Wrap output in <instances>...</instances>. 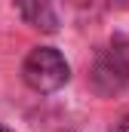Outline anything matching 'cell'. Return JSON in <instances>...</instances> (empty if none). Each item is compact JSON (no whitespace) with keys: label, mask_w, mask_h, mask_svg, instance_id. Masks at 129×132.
Wrapping results in <instances>:
<instances>
[{"label":"cell","mask_w":129,"mask_h":132,"mask_svg":"<svg viewBox=\"0 0 129 132\" xmlns=\"http://www.w3.org/2000/svg\"><path fill=\"white\" fill-rule=\"evenodd\" d=\"M89 83L98 95H117L129 86V40H114L92 62Z\"/></svg>","instance_id":"1"},{"label":"cell","mask_w":129,"mask_h":132,"mask_svg":"<svg viewBox=\"0 0 129 132\" xmlns=\"http://www.w3.org/2000/svg\"><path fill=\"white\" fill-rule=\"evenodd\" d=\"M22 77L34 92H55L62 89L71 77V68L64 62V55L52 46H37L28 52L25 65H22Z\"/></svg>","instance_id":"2"},{"label":"cell","mask_w":129,"mask_h":132,"mask_svg":"<svg viewBox=\"0 0 129 132\" xmlns=\"http://www.w3.org/2000/svg\"><path fill=\"white\" fill-rule=\"evenodd\" d=\"M15 6H19V15L37 28V31H59V12H55V3L52 0H15Z\"/></svg>","instance_id":"3"},{"label":"cell","mask_w":129,"mask_h":132,"mask_svg":"<svg viewBox=\"0 0 129 132\" xmlns=\"http://www.w3.org/2000/svg\"><path fill=\"white\" fill-rule=\"evenodd\" d=\"M0 132H12V129H6V126H0Z\"/></svg>","instance_id":"4"},{"label":"cell","mask_w":129,"mask_h":132,"mask_svg":"<svg viewBox=\"0 0 129 132\" xmlns=\"http://www.w3.org/2000/svg\"><path fill=\"white\" fill-rule=\"evenodd\" d=\"M120 3H129V0H120Z\"/></svg>","instance_id":"5"}]
</instances>
